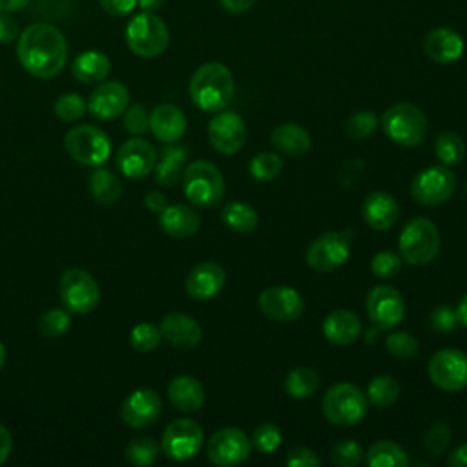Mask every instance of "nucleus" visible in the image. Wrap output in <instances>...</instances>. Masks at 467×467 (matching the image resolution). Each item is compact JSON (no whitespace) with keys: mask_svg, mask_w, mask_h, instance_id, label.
<instances>
[{"mask_svg":"<svg viewBox=\"0 0 467 467\" xmlns=\"http://www.w3.org/2000/svg\"><path fill=\"white\" fill-rule=\"evenodd\" d=\"M434 150H436V157L441 164L445 166H454V164H460L463 161V155H465V144H463V139L456 133V131H441L438 137H436V142H434Z\"/></svg>","mask_w":467,"mask_h":467,"instance_id":"nucleus-37","label":"nucleus"},{"mask_svg":"<svg viewBox=\"0 0 467 467\" xmlns=\"http://www.w3.org/2000/svg\"><path fill=\"white\" fill-rule=\"evenodd\" d=\"M429 323L438 332H452L460 321L456 310H452L449 305H440L432 310Z\"/></svg>","mask_w":467,"mask_h":467,"instance_id":"nucleus-50","label":"nucleus"},{"mask_svg":"<svg viewBox=\"0 0 467 467\" xmlns=\"http://www.w3.org/2000/svg\"><path fill=\"white\" fill-rule=\"evenodd\" d=\"M126 44L137 57L155 58L162 55L170 44L166 24L153 13L142 11L126 26Z\"/></svg>","mask_w":467,"mask_h":467,"instance_id":"nucleus-6","label":"nucleus"},{"mask_svg":"<svg viewBox=\"0 0 467 467\" xmlns=\"http://www.w3.org/2000/svg\"><path fill=\"white\" fill-rule=\"evenodd\" d=\"M89 192L99 204L111 206L120 199L122 188H120V181L111 170L97 168L89 177Z\"/></svg>","mask_w":467,"mask_h":467,"instance_id":"nucleus-33","label":"nucleus"},{"mask_svg":"<svg viewBox=\"0 0 467 467\" xmlns=\"http://www.w3.org/2000/svg\"><path fill=\"white\" fill-rule=\"evenodd\" d=\"M221 219L232 232H237V234H250L252 230H255L259 223V215L255 208L243 201L226 202L221 210Z\"/></svg>","mask_w":467,"mask_h":467,"instance_id":"nucleus-34","label":"nucleus"},{"mask_svg":"<svg viewBox=\"0 0 467 467\" xmlns=\"http://www.w3.org/2000/svg\"><path fill=\"white\" fill-rule=\"evenodd\" d=\"M319 387V376L310 367H296L285 379V390L294 400L310 398Z\"/></svg>","mask_w":467,"mask_h":467,"instance_id":"nucleus-35","label":"nucleus"},{"mask_svg":"<svg viewBox=\"0 0 467 467\" xmlns=\"http://www.w3.org/2000/svg\"><path fill=\"white\" fill-rule=\"evenodd\" d=\"M162 412V401L151 389H137L120 405V418L131 429L151 427Z\"/></svg>","mask_w":467,"mask_h":467,"instance_id":"nucleus-18","label":"nucleus"},{"mask_svg":"<svg viewBox=\"0 0 467 467\" xmlns=\"http://www.w3.org/2000/svg\"><path fill=\"white\" fill-rule=\"evenodd\" d=\"M4 361H5V347H4V343L0 341V368L4 367Z\"/></svg>","mask_w":467,"mask_h":467,"instance_id":"nucleus-61","label":"nucleus"},{"mask_svg":"<svg viewBox=\"0 0 467 467\" xmlns=\"http://www.w3.org/2000/svg\"><path fill=\"white\" fill-rule=\"evenodd\" d=\"M447 463H449L451 467H467V443H462L460 447H456V449L451 452Z\"/></svg>","mask_w":467,"mask_h":467,"instance_id":"nucleus-56","label":"nucleus"},{"mask_svg":"<svg viewBox=\"0 0 467 467\" xmlns=\"http://www.w3.org/2000/svg\"><path fill=\"white\" fill-rule=\"evenodd\" d=\"M259 308L268 319L292 323L303 314L305 301L292 286H268L259 294Z\"/></svg>","mask_w":467,"mask_h":467,"instance_id":"nucleus-17","label":"nucleus"},{"mask_svg":"<svg viewBox=\"0 0 467 467\" xmlns=\"http://www.w3.org/2000/svg\"><path fill=\"white\" fill-rule=\"evenodd\" d=\"M288 467H319L321 458L308 447H294L286 456Z\"/></svg>","mask_w":467,"mask_h":467,"instance_id":"nucleus-51","label":"nucleus"},{"mask_svg":"<svg viewBox=\"0 0 467 467\" xmlns=\"http://www.w3.org/2000/svg\"><path fill=\"white\" fill-rule=\"evenodd\" d=\"M252 440L237 427H224L213 432L206 441V456L213 465L230 467L250 456Z\"/></svg>","mask_w":467,"mask_h":467,"instance_id":"nucleus-13","label":"nucleus"},{"mask_svg":"<svg viewBox=\"0 0 467 467\" xmlns=\"http://www.w3.org/2000/svg\"><path fill=\"white\" fill-rule=\"evenodd\" d=\"M427 372L438 389L462 390L467 387V354L458 348H441L431 358Z\"/></svg>","mask_w":467,"mask_h":467,"instance_id":"nucleus-14","label":"nucleus"},{"mask_svg":"<svg viewBox=\"0 0 467 467\" xmlns=\"http://www.w3.org/2000/svg\"><path fill=\"white\" fill-rule=\"evenodd\" d=\"M69 325H71V316H69L67 308L66 310L64 308H49L38 319V332L44 337L55 339V337L64 336L69 330Z\"/></svg>","mask_w":467,"mask_h":467,"instance_id":"nucleus-39","label":"nucleus"},{"mask_svg":"<svg viewBox=\"0 0 467 467\" xmlns=\"http://www.w3.org/2000/svg\"><path fill=\"white\" fill-rule=\"evenodd\" d=\"M16 55L29 75L36 78H53L66 66L67 44L58 27L36 22L20 33Z\"/></svg>","mask_w":467,"mask_h":467,"instance_id":"nucleus-1","label":"nucleus"},{"mask_svg":"<svg viewBox=\"0 0 467 467\" xmlns=\"http://www.w3.org/2000/svg\"><path fill=\"white\" fill-rule=\"evenodd\" d=\"M283 170V161L274 151H263L252 157L248 164V171L257 181H272L275 179Z\"/></svg>","mask_w":467,"mask_h":467,"instance_id":"nucleus-40","label":"nucleus"},{"mask_svg":"<svg viewBox=\"0 0 467 467\" xmlns=\"http://www.w3.org/2000/svg\"><path fill=\"white\" fill-rule=\"evenodd\" d=\"M11 449H13L11 432L4 425H0V465L5 463V460L11 454Z\"/></svg>","mask_w":467,"mask_h":467,"instance_id":"nucleus-55","label":"nucleus"},{"mask_svg":"<svg viewBox=\"0 0 467 467\" xmlns=\"http://www.w3.org/2000/svg\"><path fill=\"white\" fill-rule=\"evenodd\" d=\"M161 336L175 348L188 350L201 343L202 328L201 325L188 314L170 312L161 319Z\"/></svg>","mask_w":467,"mask_h":467,"instance_id":"nucleus-22","label":"nucleus"},{"mask_svg":"<svg viewBox=\"0 0 467 467\" xmlns=\"http://www.w3.org/2000/svg\"><path fill=\"white\" fill-rule=\"evenodd\" d=\"M219 2L230 13H244L255 4V0H219Z\"/></svg>","mask_w":467,"mask_h":467,"instance_id":"nucleus-57","label":"nucleus"},{"mask_svg":"<svg viewBox=\"0 0 467 467\" xmlns=\"http://www.w3.org/2000/svg\"><path fill=\"white\" fill-rule=\"evenodd\" d=\"M144 204H146V208L150 210V212H153V213H161L166 206H168V199H166V195L164 193H161V192H150V193H146V197H144Z\"/></svg>","mask_w":467,"mask_h":467,"instance_id":"nucleus-54","label":"nucleus"},{"mask_svg":"<svg viewBox=\"0 0 467 467\" xmlns=\"http://www.w3.org/2000/svg\"><path fill=\"white\" fill-rule=\"evenodd\" d=\"M124 456H126V460L130 463H133L137 467H146V465H151L157 460L159 445H157V441L153 438L139 436V438L131 440L126 445Z\"/></svg>","mask_w":467,"mask_h":467,"instance_id":"nucleus-38","label":"nucleus"},{"mask_svg":"<svg viewBox=\"0 0 467 467\" xmlns=\"http://www.w3.org/2000/svg\"><path fill=\"white\" fill-rule=\"evenodd\" d=\"M398 250L410 266L429 265L440 252L438 226L427 217L410 219L398 237Z\"/></svg>","mask_w":467,"mask_h":467,"instance_id":"nucleus-3","label":"nucleus"},{"mask_svg":"<svg viewBox=\"0 0 467 467\" xmlns=\"http://www.w3.org/2000/svg\"><path fill=\"white\" fill-rule=\"evenodd\" d=\"M281 431L275 423L272 421H263L254 429L252 434V445L261 452V454H270L281 445Z\"/></svg>","mask_w":467,"mask_h":467,"instance_id":"nucleus-42","label":"nucleus"},{"mask_svg":"<svg viewBox=\"0 0 467 467\" xmlns=\"http://www.w3.org/2000/svg\"><path fill=\"white\" fill-rule=\"evenodd\" d=\"M270 140L275 146V150H279L290 157H299V155L306 153L312 146L310 133L303 126L294 124V122L275 126L270 135Z\"/></svg>","mask_w":467,"mask_h":467,"instance_id":"nucleus-30","label":"nucleus"},{"mask_svg":"<svg viewBox=\"0 0 467 467\" xmlns=\"http://www.w3.org/2000/svg\"><path fill=\"white\" fill-rule=\"evenodd\" d=\"M159 226L170 237L184 239L197 234V230L201 228V217L193 208L175 202V204H168L161 212Z\"/></svg>","mask_w":467,"mask_h":467,"instance_id":"nucleus-26","label":"nucleus"},{"mask_svg":"<svg viewBox=\"0 0 467 467\" xmlns=\"http://www.w3.org/2000/svg\"><path fill=\"white\" fill-rule=\"evenodd\" d=\"M352 232H325L306 248V265L316 272H332L350 255Z\"/></svg>","mask_w":467,"mask_h":467,"instance_id":"nucleus-11","label":"nucleus"},{"mask_svg":"<svg viewBox=\"0 0 467 467\" xmlns=\"http://www.w3.org/2000/svg\"><path fill=\"white\" fill-rule=\"evenodd\" d=\"M150 130L161 142H177L186 133V117L175 104H161L150 113Z\"/></svg>","mask_w":467,"mask_h":467,"instance_id":"nucleus-25","label":"nucleus"},{"mask_svg":"<svg viewBox=\"0 0 467 467\" xmlns=\"http://www.w3.org/2000/svg\"><path fill=\"white\" fill-rule=\"evenodd\" d=\"M456 190V177L445 164H434L414 175L410 182V195L423 206H438L452 197Z\"/></svg>","mask_w":467,"mask_h":467,"instance_id":"nucleus-10","label":"nucleus"},{"mask_svg":"<svg viewBox=\"0 0 467 467\" xmlns=\"http://www.w3.org/2000/svg\"><path fill=\"white\" fill-rule=\"evenodd\" d=\"M29 0H0V13H15L24 9Z\"/></svg>","mask_w":467,"mask_h":467,"instance_id":"nucleus-58","label":"nucleus"},{"mask_svg":"<svg viewBox=\"0 0 467 467\" xmlns=\"http://www.w3.org/2000/svg\"><path fill=\"white\" fill-rule=\"evenodd\" d=\"M124 128L130 135H142L150 130V113L142 104H131L124 111Z\"/></svg>","mask_w":467,"mask_h":467,"instance_id":"nucleus-49","label":"nucleus"},{"mask_svg":"<svg viewBox=\"0 0 467 467\" xmlns=\"http://www.w3.org/2000/svg\"><path fill=\"white\" fill-rule=\"evenodd\" d=\"M62 305L73 314H88L97 308L100 290L95 277L82 268H67L58 281Z\"/></svg>","mask_w":467,"mask_h":467,"instance_id":"nucleus-9","label":"nucleus"},{"mask_svg":"<svg viewBox=\"0 0 467 467\" xmlns=\"http://www.w3.org/2000/svg\"><path fill=\"white\" fill-rule=\"evenodd\" d=\"M376 128H378V115L368 109L352 113L345 124V131L352 139H367L376 131Z\"/></svg>","mask_w":467,"mask_h":467,"instance_id":"nucleus-43","label":"nucleus"},{"mask_svg":"<svg viewBox=\"0 0 467 467\" xmlns=\"http://www.w3.org/2000/svg\"><path fill=\"white\" fill-rule=\"evenodd\" d=\"M365 223L376 230L385 232L392 228L400 219V206L396 199L387 192H372L365 197L361 208Z\"/></svg>","mask_w":467,"mask_h":467,"instance_id":"nucleus-24","label":"nucleus"},{"mask_svg":"<svg viewBox=\"0 0 467 467\" xmlns=\"http://www.w3.org/2000/svg\"><path fill=\"white\" fill-rule=\"evenodd\" d=\"M18 35L16 22L9 16V13H0V42H13Z\"/></svg>","mask_w":467,"mask_h":467,"instance_id":"nucleus-53","label":"nucleus"},{"mask_svg":"<svg viewBox=\"0 0 467 467\" xmlns=\"http://www.w3.org/2000/svg\"><path fill=\"white\" fill-rule=\"evenodd\" d=\"M204 443V431L202 427L190 420L179 418L166 425L161 440L162 452L177 462H184L193 458Z\"/></svg>","mask_w":467,"mask_h":467,"instance_id":"nucleus-12","label":"nucleus"},{"mask_svg":"<svg viewBox=\"0 0 467 467\" xmlns=\"http://www.w3.org/2000/svg\"><path fill=\"white\" fill-rule=\"evenodd\" d=\"M385 347L389 354H392L398 359H410L418 354V339L410 332H392L385 339Z\"/></svg>","mask_w":467,"mask_h":467,"instance_id":"nucleus-44","label":"nucleus"},{"mask_svg":"<svg viewBox=\"0 0 467 467\" xmlns=\"http://www.w3.org/2000/svg\"><path fill=\"white\" fill-rule=\"evenodd\" d=\"M128 102H130L128 88L122 82L109 80V82L99 84L91 91L88 99V109L99 120H113L126 111Z\"/></svg>","mask_w":467,"mask_h":467,"instance_id":"nucleus-20","label":"nucleus"},{"mask_svg":"<svg viewBox=\"0 0 467 467\" xmlns=\"http://www.w3.org/2000/svg\"><path fill=\"white\" fill-rule=\"evenodd\" d=\"M168 398L175 409L182 412H195L204 403V387L197 378L181 374L168 383Z\"/></svg>","mask_w":467,"mask_h":467,"instance_id":"nucleus-28","label":"nucleus"},{"mask_svg":"<svg viewBox=\"0 0 467 467\" xmlns=\"http://www.w3.org/2000/svg\"><path fill=\"white\" fill-rule=\"evenodd\" d=\"M208 140L223 155L237 153L246 142V124L235 111H219L208 122Z\"/></svg>","mask_w":467,"mask_h":467,"instance_id":"nucleus-16","label":"nucleus"},{"mask_svg":"<svg viewBox=\"0 0 467 467\" xmlns=\"http://www.w3.org/2000/svg\"><path fill=\"white\" fill-rule=\"evenodd\" d=\"M367 400L372 407L376 409H387L390 407L398 396H400V383L389 376V374H381V376H376L368 387H367Z\"/></svg>","mask_w":467,"mask_h":467,"instance_id":"nucleus-36","label":"nucleus"},{"mask_svg":"<svg viewBox=\"0 0 467 467\" xmlns=\"http://www.w3.org/2000/svg\"><path fill=\"white\" fill-rule=\"evenodd\" d=\"M139 7H142V11H150L153 13L155 9H159L162 5V0H137Z\"/></svg>","mask_w":467,"mask_h":467,"instance_id":"nucleus-60","label":"nucleus"},{"mask_svg":"<svg viewBox=\"0 0 467 467\" xmlns=\"http://www.w3.org/2000/svg\"><path fill=\"white\" fill-rule=\"evenodd\" d=\"M64 146L69 157L84 166H99L111 153L109 137L93 124L71 128L64 137Z\"/></svg>","mask_w":467,"mask_h":467,"instance_id":"nucleus-8","label":"nucleus"},{"mask_svg":"<svg viewBox=\"0 0 467 467\" xmlns=\"http://www.w3.org/2000/svg\"><path fill=\"white\" fill-rule=\"evenodd\" d=\"M381 126L390 140L405 148L421 144L429 131L425 113L409 102H398L387 108L381 117Z\"/></svg>","mask_w":467,"mask_h":467,"instance_id":"nucleus-5","label":"nucleus"},{"mask_svg":"<svg viewBox=\"0 0 467 467\" xmlns=\"http://www.w3.org/2000/svg\"><path fill=\"white\" fill-rule=\"evenodd\" d=\"M368 319L379 330L394 328L405 316V301L398 288L390 285H376L368 290L365 299Z\"/></svg>","mask_w":467,"mask_h":467,"instance_id":"nucleus-15","label":"nucleus"},{"mask_svg":"<svg viewBox=\"0 0 467 467\" xmlns=\"http://www.w3.org/2000/svg\"><path fill=\"white\" fill-rule=\"evenodd\" d=\"M155 162H157L155 148L140 137H133L126 140L117 151V168L124 177H130V179H144L153 171Z\"/></svg>","mask_w":467,"mask_h":467,"instance_id":"nucleus-19","label":"nucleus"},{"mask_svg":"<svg viewBox=\"0 0 467 467\" xmlns=\"http://www.w3.org/2000/svg\"><path fill=\"white\" fill-rule=\"evenodd\" d=\"M323 416L337 427L358 425L368 410L367 394L354 383L332 385L321 400Z\"/></svg>","mask_w":467,"mask_h":467,"instance_id":"nucleus-4","label":"nucleus"},{"mask_svg":"<svg viewBox=\"0 0 467 467\" xmlns=\"http://www.w3.org/2000/svg\"><path fill=\"white\" fill-rule=\"evenodd\" d=\"M401 255L390 252V250H381L378 252L372 261H370V270L376 277L379 279H392L400 274L401 270Z\"/></svg>","mask_w":467,"mask_h":467,"instance_id":"nucleus-47","label":"nucleus"},{"mask_svg":"<svg viewBox=\"0 0 467 467\" xmlns=\"http://www.w3.org/2000/svg\"><path fill=\"white\" fill-rule=\"evenodd\" d=\"M456 314H458V321L467 327V292L462 296V299L458 303V308H456Z\"/></svg>","mask_w":467,"mask_h":467,"instance_id":"nucleus-59","label":"nucleus"},{"mask_svg":"<svg viewBox=\"0 0 467 467\" xmlns=\"http://www.w3.org/2000/svg\"><path fill=\"white\" fill-rule=\"evenodd\" d=\"M226 283V272L223 270L221 265L213 261H202L197 263L190 274L186 275V294L192 299L197 301H206L215 297Z\"/></svg>","mask_w":467,"mask_h":467,"instance_id":"nucleus-21","label":"nucleus"},{"mask_svg":"<svg viewBox=\"0 0 467 467\" xmlns=\"http://www.w3.org/2000/svg\"><path fill=\"white\" fill-rule=\"evenodd\" d=\"M55 115L64 120V122H73V120H78L86 109H88V104L86 100L77 95V93H64L62 97H58L55 100Z\"/></svg>","mask_w":467,"mask_h":467,"instance_id":"nucleus-45","label":"nucleus"},{"mask_svg":"<svg viewBox=\"0 0 467 467\" xmlns=\"http://www.w3.org/2000/svg\"><path fill=\"white\" fill-rule=\"evenodd\" d=\"M109 67V58L102 51L89 49L75 57L71 73L82 84H97L108 77Z\"/></svg>","mask_w":467,"mask_h":467,"instance_id":"nucleus-31","label":"nucleus"},{"mask_svg":"<svg viewBox=\"0 0 467 467\" xmlns=\"http://www.w3.org/2000/svg\"><path fill=\"white\" fill-rule=\"evenodd\" d=\"M423 49L436 64H452L463 55V38L451 27H436L425 35Z\"/></svg>","mask_w":467,"mask_h":467,"instance_id":"nucleus-23","label":"nucleus"},{"mask_svg":"<svg viewBox=\"0 0 467 467\" xmlns=\"http://www.w3.org/2000/svg\"><path fill=\"white\" fill-rule=\"evenodd\" d=\"M162 336L161 328L151 323H139L130 332V345L137 352H151L159 347Z\"/></svg>","mask_w":467,"mask_h":467,"instance_id":"nucleus-41","label":"nucleus"},{"mask_svg":"<svg viewBox=\"0 0 467 467\" xmlns=\"http://www.w3.org/2000/svg\"><path fill=\"white\" fill-rule=\"evenodd\" d=\"M188 155L190 151L184 146L168 142V146H164L161 151V161H157L153 168L155 182L161 186H173L182 175Z\"/></svg>","mask_w":467,"mask_h":467,"instance_id":"nucleus-29","label":"nucleus"},{"mask_svg":"<svg viewBox=\"0 0 467 467\" xmlns=\"http://www.w3.org/2000/svg\"><path fill=\"white\" fill-rule=\"evenodd\" d=\"M234 75L221 62L199 66L190 78V99L202 111H221L234 99Z\"/></svg>","mask_w":467,"mask_h":467,"instance_id":"nucleus-2","label":"nucleus"},{"mask_svg":"<svg viewBox=\"0 0 467 467\" xmlns=\"http://www.w3.org/2000/svg\"><path fill=\"white\" fill-rule=\"evenodd\" d=\"M182 190L192 204L210 208L223 199L224 179L215 164L193 161L182 171Z\"/></svg>","mask_w":467,"mask_h":467,"instance_id":"nucleus-7","label":"nucleus"},{"mask_svg":"<svg viewBox=\"0 0 467 467\" xmlns=\"http://www.w3.org/2000/svg\"><path fill=\"white\" fill-rule=\"evenodd\" d=\"M449 443H451V429L445 421L434 423L423 438V447L431 456H441L447 451Z\"/></svg>","mask_w":467,"mask_h":467,"instance_id":"nucleus-48","label":"nucleus"},{"mask_svg":"<svg viewBox=\"0 0 467 467\" xmlns=\"http://www.w3.org/2000/svg\"><path fill=\"white\" fill-rule=\"evenodd\" d=\"M330 460L339 467H356L363 460V449L354 440H341L332 447Z\"/></svg>","mask_w":467,"mask_h":467,"instance_id":"nucleus-46","label":"nucleus"},{"mask_svg":"<svg viewBox=\"0 0 467 467\" xmlns=\"http://www.w3.org/2000/svg\"><path fill=\"white\" fill-rule=\"evenodd\" d=\"M365 463L368 467H405L409 465V458L403 447L396 441L379 440L365 452Z\"/></svg>","mask_w":467,"mask_h":467,"instance_id":"nucleus-32","label":"nucleus"},{"mask_svg":"<svg viewBox=\"0 0 467 467\" xmlns=\"http://www.w3.org/2000/svg\"><path fill=\"white\" fill-rule=\"evenodd\" d=\"M323 336L334 343V345H350L358 339L361 332V323L359 317L347 308H337L332 310L325 319H323Z\"/></svg>","mask_w":467,"mask_h":467,"instance_id":"nucleus-27","label":"nucleus"},{"mask_svg":"<svg viewBox=\"0 0 467 467\" xmlns=\"http://www.w3.org/2000/svg\"><path fill=\"white\" fill-rule=\"evenodd\" d=\"M100 7L113 16H124L133 11L137 0H99Z\"/></svg>","mask_w":467,"mask_h":467,"instance_id":"nucleus-52","label":"nucleus"}]
</instances>
